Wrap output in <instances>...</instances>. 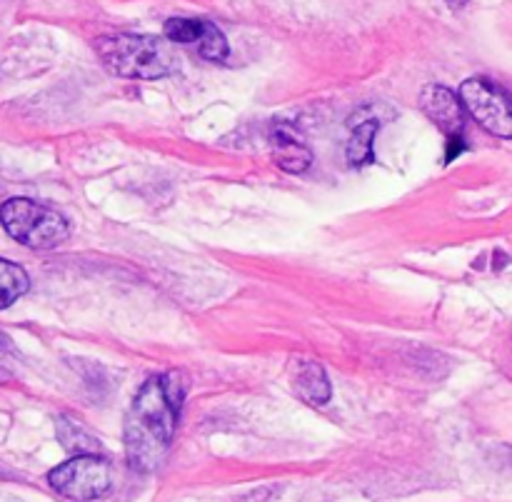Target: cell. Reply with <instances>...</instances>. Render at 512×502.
I'll list each match as a JSON object with an SVG mask.
<instances>
[{
	"mask_svg": "<svg viewBox=\"0 0 512 502\" xmlns=\"http://www.w3.org/2000/svg\"><path fill=\"white\" fill-rule=\"evenodd\" d=\"M188 380L178 370L143 383L125 413V455L135 473H153L168 455L178 430Z\"/></svg>",
	"mask_w": 512,
	"mask_h": 502,
	"instance_id": "1",
	"label": "cell"
},
{
	"mask_svg": "<svg viewBox=\"0 0 512 502\" xmlns=\"http://www.w3.org/2000/svg\"><path fill=\"white\" fill-rule=\"evenodd\" d=\"M95 50L105 68L118 78L158 80L178 73L180 68V60L170 43L153 35H103L95 40Z\"/></svg>",
	"mask_w": 512,
	"mask_h": 502,
	"instance_id": "2",
	"label": "cell"
},
{
	"mask_svg": "<svg viewBox=\"0 0 512 502\" xmlns=\"http://www.w3.org/2000/svg\"><path fill=\"white\" fill-rule=\"evenodd\" d=\"M0 225L15 243L30 250H53L68 240V220L50 205L30 198H10L0 205Z\"/></svg>",
	"mask_w": 512,
	"mask_h": 502,
	"instance_id": "3",
	"label": "cell"
},
{
	"mask_svg": "<svg viewBox=\"0 0 512 502\" xmlns=\"http://www.w3.org/2000/svg\"><path fill=\"white\" fill-rule=\"evenodd\" d=\"M460 100L470 118L495 138L512 140V93L495 80L475 75L460 85Z\"/></svg>",
	"mask_w": 512,
	"mask_h": 502,
	"instance_id": "4",
	"label": "cell"
},
{
	"mask_svg": "<svg viewBox=\"0 0 512 502\" xmlns=\"http://www.w3.org/2000/svg\"><path fill=\"white\" fill-rule=\"evenodd\" d=\"M48 485L73 502L98 500L110 490V465L95 453L75 455L50 470Z\"/></svg>",
	"mask_w": 512,
	"mask_h": 502,
	"instance_id": "5",
	"label": "cell"
},
{
	"mask_svg": "<svg viewBox=\"0 0 512 502\" xmlns=\"http://www.w3.org/2000/svg\"><path fill=\"white\" fill-rule=\"evenodd\" d=\"M165 38L178 45H193L203 58L220 63L230 55L223 30L203 18H170L163 28Z\"/></svg>",
	"mask_w": 512,
	"mask_h": 502,
	"instance_id": "6",
	"label": "cell"
},
{
	"mask_svg": "<svg viewBox=\"0 0 512 502\" xmlns=\"http://www.w3.org/2000/svg\"><path fill=\"white\" fill-rule=\"evenodd\" d=\"M420 110L438 125L440 133L448 140L465 138V105L450 88L430 83L420 90Z\"/></svg>",
	"mask_w": 512,
	"mask_h": 502,
	"instance_id": "7",
	"label": "cell"
},
{
	"mask_svg": "<svg viewBox=\"0 0 512 502\" xmlns=\"http://www.w3.org/2000/svg\"><path fill=\"white\" fill-rule=\"evenodd\" d=\"M270 148H273V160L280 170L290 175H300L313 165V153L308 145L298 138L290 128L278 125L270 133Z\"/></svg>",
	"mask_w": 512,
	"mask_h": 502,
	"instance_id": "8",
	"label": "cell"
},
{
	"mask_svg": "<svg viewBox=\"0 0 512 502\" xmlns=\"http://www.w3.org/2000/svg\"><path fill=\"white\" fill-rule=\"evenodd\" d=\"M290 378H293L295 393L310 405H325L330 400V395H333L323 365L310 358L293 360V365H290Z\"/></svg>",
	"mask_w": 512,
	"mask_h": 502,
	"instance_id": "9",
	"label": "cell"
},
{
	"mask_svg": "<svg viewBox=\"0 0 512 502\" xmlns=\"http://www.w3.org/2000/svg\"><path fill=\"white\" fill-rule=\"evenodd\" d=\"M380 128L378 118L368 120H355L353 118V133H350L348 148H345V155H348L350 165L360 168V165L373 163V140L375 133Z\"/></svg>",
	"mask_w": 512,
	"mask_h": 502,
	"instance_id": "10",
	"label": "cell"
},
{
	"mask_svg": "<svg viewBox=\"0 0 512 502\" xmlns=\"http://www.w3.org/2000/svg\"><path fill=\"white\" fill-rule=\"evenodd\" d=\"M30 290V278L18 263L0 258V310L18 303Z\"/></svg>",
	"mask_w": 512,
	"mask_h": 502,
	"instance_id": "11",
	"label": "cell"
},
{
	"mask_svg": "<svg viewBox=\"0 0 512 502\" xmlns=\"http://www.w3.org/2000/svg\"><path fill=\"white\" fill-rule=\"evenodd\" d=\"M58 438L63 443L65 450L75 455H85V453H98L100 443L88 433L85 428L75 425L70 418H58Z\"/></svg>",
	"mask_w": 512,
	"mask_h": 502,
	"instance_id": "12",
	"label": "cell"
},
{
	"mask_svg": "<svg viewBox=\"0 0 512 502\" xmlns=\"http://www.w3.org/2000/svg\"><path fill=\"white\" fill-rule=\"evenodd\" d=\"M5 353H13V345H10V338H8V335L0 333V358H3ZM0 375H5V370H3V360H0Z\"/></svg>",
	"mask_w": 512,
	"mask_h": 502,
	"instance_id": "13",
	"label": "cell"
},
{
	"mask_svg": "<svg viewBox=\"0 0 512 502\" xmlns=\"http://www.w3.org/2000/svg\"><path fill=\"white\" fill-rule=\"evenodd\" d=\"M445 3H448L450 8H463V5L468 3V0H445Z\"/></svg>",
	"mask_w": 512,
	"mask_h": 502,
	"instance_id": "14",
	"label": "cell"
}]
</instances>
